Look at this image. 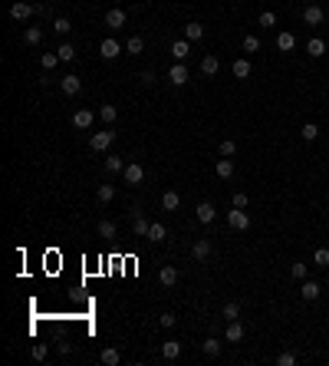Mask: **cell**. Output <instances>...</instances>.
I'll list each match as a JSON object with an SVG mask.
<instances>
[{
    "label": "cell",
    "instance_id": "obj_24",
    "mask_svg": "<svg viewBox=\"0 0 329 366\" xmlns=\"http://www.w3.org/2000/svg\"><path fill=\"white\" fill-rule=\"evenodd\" d=\"M293 46H296V37H293V33H280V37H277V50L290 53Z\"/></svg>",
    "mask_w": 329,
    "mask_h": 366
},
{
    "label": "cell",
    "instance_id": "obj_5",
    "mask_svg": "<svg viewBox=\"0 0 329 366\" xmlns=\"http://www.w3.org/2000/svg\"><path fill=\"white\" fill-rule=\"evenodd\" d=\"M118 53H122V43H118V40H102V43H99V56H102V60H115V56Z\"/></svg>",
    "mask_w": 329,
    "mask_h": 366
},
{
    "label": "cell",
    "instance_id": "obj_26",
    "mask_svg": "<svg viewBox=\"0 0 329 366\" xmlns=\"http://www.w3.org/2000/svg\"><path fill=\"white\" fill-rule=\"evenodd\" d=\"M142 50H145V40H142V37H129V40H125V53L138 56Z\"/></svg>",
    "mask_w": 329,
    "mask_h": 366
},
{
    "label": "cell",
    "instance_id": "obj_43",
    "mask_svg": "<svg viewBox=\"0 0 329 366\" xmlns=\"http://www.w3.org/2000/svg\"><path fill=\"white\" fill-rule=\"evenodd\" d=\"M46 353H50V350H46V343H37V347L30 350V356H33V360H46Z\"/></svg>",
    "mask_w": 329,
    "mask_h": 366
},
{
    "label": "cell",
    "instance_id": "obj_41",
    "mask_svg": "<svg viewBox=\"0 0 329 366\" xmlns=\"http://www.w3.org/2000/svg\"><path fill=\"white\" fill-rule=\"evenodd\" d=\"M313 264L316 267H329V248H319L316 254H313Z\"/></svg>",
    "mask_w": 329,
    "mask_h": 366
},
{
    "label": "cell",
    "instance_id": "obj_35",
    "mask_svg": "<svg viewBox=\"0 0 329 366\" xmlns=\"http://www.w3.org/2000/svg\"><path fill=\"white\" fill-rule=\"evenodd\" d=\"M201 350H204V356H218L221 353V340H214V336H211V340L201 343Z\"/></svg>",
    "mask_w": 329,
    "mask_h": 366
},
{
    "label": "cell",
    "instance_id": "obj_13",
    "mask_svg": "<svg viewBox=\"0 0 329 366\" xmlns=\"http://www.w3.org/2000/svg\"><path fill=\"white\" fill-rule=\"evenodd\" d=\"M171 53H174V60H178V63H185L188 53H191V40H174V43H171Z\"/></svg>",
    "mask_w": 329,
    "mask_h": 366
},
{
    "label": "cell",
    "instance_id": "obj_25",
    "mask_svg": "<svg viewBox=\"0 0 329 366\" xmlns=\"http://www.w3.org/2000/svg\"><path fill=\"white\" fill-rule=\"evenodd\" d=\"M191 254L198 257V261H204V257H211V241H194Z\"/></svg>",
    "mask_w": 329,
    "mask_h": 366
},
{
    "label": "cell",
    "instance_id": "obj_34",
    "mask_svg": "<svg viewBox=\"0 0 329 366\" xmlns=\"http://www.w3.org/2000/svg\"><path fill=\"white\" fill-rule=\"evenodd\" d=\"M218 152H221V155H227V159H234L237 155V142H234V139H224V142L218 145Z\"/></svg>",
    "mask_w": 329,
    "mask_h": 366
},
{
    "label": "cell",
    "instance_id": "obj_2",
    "mask_svg": "<svg viewBox=\"0 0 329 366\" xmlns=\"http://www.w3.org/2000/svg\"><path fill=\"white\" fill-rule=\"evenodd\" d=\"M227 224H230L234 231H247V228H250V218H247V211H244V208L227 211Z\"/></svg>",
    "mask_w": 329,
    "mask_h": 366
},
{
    "label": "cell",
    "instance_id": "obj_6",
    "mask_svg": "<svg viewBox=\"0 0 329 366\" xmlns=\"http://www.w3.org/2000/svg\"><path fill=\"white\" fill-rule=\"evenodd\" d=\"M303 20H306V23H310V27H319V23H323V20H326V13H323V7H316V4H310V7H306V10H303Z\"/></svg>",
    "mask_w": 329,
    "mask_h": 366
},
{
    "label": "cell",
    "instance_id": "obj_19",
    "mask_svg": "<svg viewBox=\"0 0 329 366\" xmlns=\"http://www.w3.org/2000/svg\"><path fill=\"white\" fill-rule=\"evenodd\" d=\"M178 205H181V195L178 192H165L162 195V208L165 211H178Z\"/></svg>",
    "mask_w": 329,
    "mask_h": 366
},
{
    "label": "cell",
    "instance_id": "obj_29",
    "mask_svg": "<svg viewBox=\"0 0 329 366\" xmlns=\"http://www.w3.org/2000/svg\"><path fill=\"white\" fill-rule=\"evenodd\" d=\"M23 40H26V46H37L40 40H43V30H40V27H26Z\"/></svg>",
    "mask_w": 329,
    "mask_h": 366
},
{
    "label": "cell",
    "instance_id": "obj_50",
    "mask_svg": "<svg viewBox=\"0 0 329 366\" xmlns=\"http://www.w3.org/2000/svg\"><path fill=\"white\" fill-rule=\"evenodd\" d=\"M326 23H329V13H326Z\"/></svg>",
    "mask_w": 329,
    "mask_h": 366
},
{
    "label": "cell",
    "instance_id": "obj_22",
    "mask_svg": "<svg viewBox=\"0 0 329 366\" xmlns=\"http://www.w3.org/2000/svg\"><path fill=\"white\" fill-rule=\"evenodd\" d=\"M148 238H152V241H165V238H168V228H165L162 221H152V224H148Z\"/></svg>",
    "mask_w": 329,
    "mask_h": 366
},
{
    "label": "cell",
    "instance_id": "obj_47",
    "mask_svg": "<svg viewBox=\"0 0 329 366\" xmlns=\"http://www.w3.org/2000/svg\"><path fill=\"white\" fill-rule=\"evenodd\" d=\"M277 363H280V366H293V363H296V356H293V353H280Z\"/></svg>",
    "mask_w": 329,
    "mask_h": 366
},
{
    "label": "cell",
    "instance_id": "obj_40",
    "mask_svg": "<svg viewBox=\"0 0 329 366\" xmlns=\"http://www.w3.org/2000/svg\"><path fill=\"white\" fill-rule=\"evenodd\" d=\"M300 136H303L306 142H313V139H319V125H316V122H306V125H303V132H300Z\"/></svg>",
    "mask_w": 329,
    "mask_h": 366
},
{
    "label": "cell",
    "instance_id": "obj_7",
    "mask_svg": "<svg viewBox=\"0 0 329 366\" xmlns=\"http://www.w3.org/2000/svg\"><path fill=\"white\" fill-rule=\"evenodd\" d=\"M33 13H37V10H33V4H23V0L10 7V17H13V20H20V23H23V20H30Z\"/></svg>",
    "mask_w": 329,
    "mask_h": 366
},
{
    "label": "cell",
    "instance_id": "obj_42",
    "mask_svg": "<svg viewBox=\"0 0 329 366\" xmlns=\"http://www.w3.org/2000/svg\"><path fill=\"white\" fill-rule=\"evenodd\" d=\"M260 50V40L257 37H244V53H257Z\"/></svg>",
    "mask_w": 329,
    "mask_h": 366
},
{
    "label": "cell",
    "instance_id": "obj_44",
    "mask_svg": "<svg viewBox=\"0 0 329 366\" xmlns=\"http://www.w3.org/2000/svg\"><path fill=\"white\" fill-rule=\"evenodd\" d=\"M224 317H227V320H237V317H241V307L237 304H224Z\"/></svg>",
    "mask_w": 329,
    "mask_h": 366
},
{
    "label": "cell",
    "instance_id": "obj_31",
    "mask_svg": "<svg viewBox=\"0 0 329 366\" xmlns=\"http://www.w3.org/2000/svg\"><path fill=\"white\" fill-rule=\"evenodd\" d=\"M122 168H125V159L122 155H106V172L115 175V172H122Z\"/></svg>",
    "mask_w": 329,
    "mask_h": 366
},
{
    "label": "cell",
    "instance_id": "obj_3",
    "mask_svg": "<svg viewBox=\"0 0 329 366\" xmlns=\"http://www.w3.org/2000/svg\"><path fill=\"white\" fill-rule=\"evenodd\" d=\"M122 175H125L129 185H142V181H145V168L138 165V162H129V165L122 168Z\"/></svg>",
    "mask_w": 329,
    "mask_h": 366
},
{
    "label": "cell",
    "instance_id": "obj_46",
    "mask_svg": "<svg viewBox=\"0 0 329 366\" xmlns=\"http://www.w3.org/2000/svg\"><path fill=\"white\" fill-rule=\"evenodd\" d=\"M274 23H277V17H274L270 10H263V13H260V27H274Z\"/></svg>",
    "mask_w": 329,
    "mask_h": 366
},
{
    "label": "cell",
    "instance_id": "obj_21",
    "mask_svg": "<svg viewBox=\"0 0 329 366\" xmlns=\"http://www.w3.org/2000/svg\"><path fill=\"white\" fill-rule=\"evenodd\" d=\"M230 73H234L237 80H247V76H250V60H234V66H230Z\"/></svg>",
    "mask_w": 329,
    "mask_h": 366
},
{
    "label": "cell",
    "instance_id": "obj_1",
    "mask_svg": "<svg viewBox=\"0 0 329 366\" xmlns=\"http://www.w3.org/2000/svg\"><path fill=\"white\" fill-rule=\"evenodd\" d=\"M132 234L135 238H148V221H145V215H142V208H132Z\"/></svg>",
    "mask_w": 329,
    "mask_h": 366
},
{
    "label": "cell",
    "instance_id": "obj_10",
    "mask_svg": "<svg viewBox=\"0 0 329 366\" xmlns=\"http://www.w3.org/2000/svg\"><path fill=\"white\" fill-rule=\"evenodd\" d=\"M168 80H171L174 86H185V83H188V66H185V63H174V66L168 69Z\"/></svg>",
    "mask_w": 329,
    "mask_h": 366
},
{
    "label": "cell",
    "instance_id": "obj_33",
    "mask_svg": "<svg viewBox=\"0 0 329 366\" xmlns=\"http://www.w3.org/2000/svg\"><path fill=\"white\" fill-rule=\"evenodd\" d=\"M96 198H99V205H109V201L115 198V188H112V185H99V192H96Z\"/></svg>",
    "mask_w": 329,
    "mask_h": 366
},
{
    "label": "cell",
    "instance_id": "obj_8",
    "mask_svg": "<svg viewBox=\"0 0 329 366\" xmlns=\"http://www.w3.org/2000/svg\"><path fill=\"white\" fill-rule=\"evenodd\" d=\"M93 119H96L93 109H76V112H73V125H76V129H89V125H93Z\"/></svg>",
    "mask_w": 329,
    "mask_h": 366
},
{
    "label": "cell",
    "instance_id": "obj_49",
    "mask_svg": "<svg viewBox=\"0 0 329 366\" xmlns=\"http://www.w3.org/2000/svg\"><path fill=\"white\" fill-rule=\"evenodd\" d=\"M138 80H142V86H152V83H155V73H152V69H148V73H142V76H138Z\"/></svg>",
    "mask_w": 329,
    "mask_h": 366
},
{
    "label": "cell",
    "instance_id": "obj_30",
    "mask_svg": "<svg viewBox=\"0 0 329 366\" xmlns=\"http://www.w3.org/2000/svg\"><path fill=\"white\" fill-rule=\"evenodd\" d=\"M53 30L59 33V37H69V33H73V23H69L66 17H56V20H53Z\"/></svg>",
    "mask_w": 329,
    "mask_h": 366
},
{
    "label": "cell",
    "instance_id": "obj_38",
    "mask_svg": "<svg viewBox=\"0 0 329 366\" xmlns=\"http://www.w3.org/2000/svg\"><path fill=\"white\" fill-rule=\"evenodd\" d=\"M290 274H293L296 280H306V274H310V267H306L303 261H293V264H290Z\"/></svg>",
    "mask_w": 329,
    "mask_h": 366
},
{
    "label": "cell",
    "instance_id": "obj_23",
    "mask_svg": "<svg viewBox=\"0 0 329 366\" xmlns=\"http://www.w3.org/2000/svg\"><path fill=\"white\" fill-rule=\"evenodd\" d=\"M99 119H102V122H106V125H112V122H115V119H118V109H115V106H99Z\"/></svg>",
    "mask_w": 329,
    "mask_h": 366
},
{
    "label": "cell",
    "instance_id": "obj_12",
    "mask_svg": "<svg viewBox=\"0 0 329 366\" xmlns=\"http://www.w3.org/2000/svg\"><path fill=\"white\" fill-rule=\"evenodd\" d=\"M106 27H109V30H122V27H125V10H118V7H115V10H109L106 13Z\"/></svg>",
    "mask_w": 329,
    "mask_h": 366
},
{
    "label": "cell",
    "instance_id": "obj_48",
    "mask_svg": "<svg viewBox=\"0 0 329 366\" xmlns=\"http://www.w3.org/2000/svg\"><path fill=\"white\" fill-rule=\"evenodd\" d=\"M174 323H178V317H174V313H162V327H168V330H171Z\"/></svg>",
    "mask_w": 329,
    "mask_h": 366
},
{
    "label": "cell",
    "instance_id": "obj_28",
    "mask_svg": "<svg viewBox=\"0 0 329 366\" xmlns=\"http://www.w3.org/2000/svg\"><path fill=\"white\" fill-rule=\"evenodd\" d=\"M56 56H59L63 63H73V60H76V46H73V43H59V50H56Z\"/></svg>",
    "mask_w": 329,
    "mask_h": 366
},
{
    "label": "cell",
    "instance_id": "obj_14",
    "mask_svg": "<svg viewBox=\"0 0 329 366\" xmlns=\"http://www.w3.org/2000/svg\"><path fill=\"white\" fill-rule=\"evenodd\" d=\"M59 86H63V93H66V96H76L82 89V83H79V76H63Z\"/></svg>",
    "mask_w": 329,
    "mask_h": 366
},
{
    "label": "cell",
    "instance_id": "obj_18",
    "mask_svg": "<svg viewBox=\"0 0 329 366\" xmlns=\"http://www.w3.org/2000/svg\"><path fill=\"white\" fill-rule=\"evenodd\" d=\"M118 360H122V353H118L115 347H109V350H102V353H99V363L102 366H118Z\"/></svg>",
    "mask_w": 329,
    "mask_h": 366
},
{
    "label": "cell",
    "instance_id": "obj_37",
    "mask_svg": "<svg viewBox=\"0 0 329 366\" xmlns=\"http://www.w3.org/2000/svg\"><path fill=\"white\" fill-rule=\"evenodd\" d=\"M306 50H310V56H323V53H326V40L313 37V40H310V46H306Z\"/></svg>",
    "mask_w": 329,
    "mask_h": 366
},
{
    "label": "cell",
    "instance_id": "obj_16",
    "mask_svg": "<svg viewBox=\"0 0 329 366\" xmlns=\"http://www.w3.org/2000/svg\"><path fill=\"white\" fill-rule=\"evenodd\" d=\"M162 356H165V360H178V356H181V343L178 340H165L162 343Z\"/></svg>",
    "mask_w": 329,
    "mask_h": 366
},
{
    "label": "cell",
    "instance_id": "obj_36",
    "mask_svg": "<svg viewBox=\"0 0 329 366\" xmlns=\"http://www.w3.org/2000/svg\"><path fill=\"white\" fill-rule=\"evenodd\" d=\"M56 63H63L56 53H43V56H40V66H43L46 73H50V69H56Z\"/></svg>",
    "mask_w": 329,
    "mask_h": 366
},
{
    "label": "cell",
    "instance_id": "obj_17",
    "mask_svg": "<svg viewBox=\"0 0 329 366\" xmlns=\"http://www.w3.org/2000/svg\"><path fill=\"white\" fill-rule=\"evenodd\" d=\"M218 69H221L218 56H211V53H207V56H201V73H204V76H214Z\"/></svg>",
    "mask_w": 329,
    "mask_h": 366
},
{
    "label": "cell",
    "instance_id": "obj_45",
    "mask_svg": "<svg viewBox=\"0 0 329 366\" xmlns=\"http://www.w3.org/2000/svg\"><path fill=\"white\" fill-rule=\"evenodd\" d=\"M230 205H234V208H247V195H244V192H237L234 198H230Z\"/></svg>",
    "mask_w": 329,
    "mask_h": 366
},
{
    "label": "cell",
    "instance_id": "obj_20",
    "mask_svg": "<svg viewBox=\"0 0 329 366\" xmlns=\"http://www.w3.org/2000/svg\"><path fill=\"white\" fill-rule=\"evenodd\" d=\"M300 294H303V300H316L319 297V284H316V280H303Z\"/></svg>",
    "mask_w": 329,
    "mask_h": 366
},
{
    "label": "cell",
    "instance_id": "obj_39",
    "mask_svg": "<svg viewBox=\"0 0 329 366\" xmlns=\"http://www.w3.org/2000/svg\"><path fill=\"white\" fill-rule=\"evenodd\" d=\"M99 238L112 241V238H115V221H99Z\"/></svg>",
    "mask_w": 329,
    "mask_h": 366
},
{
    "label": "cell",
    "instance_id": "obj_27",
    "mask_svg": "<svg viewBox=\"0 0 329 366\" xmlns=\"http://www.w3.org/2000/svg\"><path fill=\"white\" fill-rule=\"evenodd\" d=\"M218 175L221 178H230V175H234V159H227V155L218 159Z\"/></svg>",
    "mask_w": 329,
    "mask_h": 366
},
{
    "label": "cell",
    "instance_id": "obj_11",
    "mask_svg": "<svg viewBox=\"0 0 329 366\" xmlns=\"http://www.w3.org/2000/svg\"><path fill=\"white\" fill-rule=\"evenodd\" d=\"M224 340L227 343H241L244 340V327L237 320H227V330H224Z\"/></svg>",
    "mask_w": 329,
    "mask_h": 366
},
{
    "label": "cell",
    "instance_id": "obj_15",
    "mask_svg": "<svg viewBox=\"0 0 329 366\" xmlns=\"http://www.w3.org/2000/svg\"><path fill=\"white\" fill-rule=\"evenodd\" d=\"M158 280H162V287H174L178 284V267H162V274H158Z\"/></svg>",
    "mask_w": 329,
    "mask_h": 366
},
{
    "label": "cell",
    "instance_id": "obj_32",
    "mask_svg": "<svg viewBox=\"0 0 329 366\" xmlns=\"http://www.w3.org/2000/svg\"><path fill=\"white\" fill-rule=\"evenodd\" d=\"M185 40H204V27L201 23H188L185 27Z\"/></svg>",
    "mask_w": 329,
    "mask_h": 366
},
{
    "label": "cell",
    "instance_id": "obj_4",
    "mask_svg": "<svg viewBox=\"0 0 329 366\" xmlns=\"http://www.w3.org/2000/svg\"><path fill=\"white\" fill-rule=\"evenodd\" d=\"M112 142H115V132H96V136L89 139V145H93V152H106Z\"/></svg>",
    "mask_w": 329,
    "mask_h": 366
},
{
    "label": "cell",
    "instance_id": "obj_9",
    "mask_svg": "<svg viewBox=\"0 0 329 366\" xmlns=\"http://www.w3.org/2000/svg\"><path fill=\"white\" fill-rule=\"evenodd\" d=\"M194 218H198L201 224H211L214 218H218V211H214V205H207V201H201V205L194 208Z\"/></svg>",
    "mask_w": 329,
    "mask_h": 366
}]
</instances>
